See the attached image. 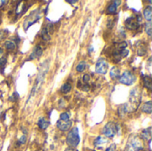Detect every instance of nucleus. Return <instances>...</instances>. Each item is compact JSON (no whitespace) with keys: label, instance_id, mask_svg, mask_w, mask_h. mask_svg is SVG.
Here are the masks:
<instances>
[{"label":"nucleus","instance_id":"1","mask_svg":"<svg viewBox=\"0 0 152 151\" xmlns=\"http://www.w3.org/2000/svg\"><path fill=\"white\" fill-rule=\"evenodd\" d=\"M129 51L127 49L126 42L123 41L117 44L115 49L111 52V58L114 62H119L122 58H125L128 55Z\"/></svg>","mask_w":152,"mask_h":151},{"label":"nucleus","instance_id":"2","mask_svg":"<svg viewBox=\"0 0 152 151\" xmlns=\"http://www.w3.org/2000/svg\"><path fill=\"white\" fill-rule=\"evenodd\" d=\"M80 142V137H79V133L78 129L77 127H74L71 129V131L68 133L66 142L68 146L71 149H75Z\"/></svg>","mask_w":152,"mask_h":151},{"label":"nucleus","instance_id":"3","mask_svg":"<svg viewBox=\"0 0 152 151\" xmlns=\"http://www.w3.org/2000/svg\"><path fill=\"white\" fill-rule=\"evenodd\" d=\"M142 149H143V145L141 139L136 136H133L129 139L126 144V151H140Z\"/></svg>","mask_w":152,"mask_h":151},{"label":"nucleus","instance_id":"4","mask_svg":"<svg viewBox=\"0 0 152 151\" xmlns=\"http://www.w3.org/2000/svg\"><path fill=\"white\" fill-rule=\"evenodd\" d=\"M130 101H131V110L135 109L141 101V91L140 88L136 87L133 89V91L130 93Z\"/></svg>","mask_w":152,"mask_h":151},{"label":"nucleus","instance_id":"5","mask_svg":"<svg viewBox=\"0 0 152 151\" xmlns=\"http://www.w3.org/2000/svg\"><path fill=\"white\" fill-rule=\"evenodd\" d=\"M118 125L114 122L108 123L102 129V133L108 138H113L118 133Z\"/></svg>","mask_w":152,"mask_h":151},{"label":"nucleus","instance_id":"6","mask_svg":"<svg viewBox=\"0 0 152 151\" xmlns=\"http://www.w3.org/2000/svg\"><path fill=\"white\" fill-rule=\"evenodd\" d=\"M136 80L135 76L131 71H125L122 76L119 77V82L126 85H133Z\"/></svg>","mask_w":152,"mask_h":151},{"label":"nucleus","instance_id":"7","mask_svg":"<svg viewBox=\"0 0 152 151\" xmlns=\"http://www.w3.org/2000/svg\"><path fill=\"white\" fill-rule=\"evenodd\" d=\"M109 69V63L108 61L103 59V58H100L96 64H95V71L96 73L99 74H106V72Z\"/></svg>","mask_w":152,"mask_h":151},{"label":"nucleus","instance_id":"8","mask_svg":"<svg viewBox=\"0 0 152 151\" xmlns=\"http://www.w3.org/2000/svg\"><path fill=\"white\" fill-rule=\"evenodd\" d=\"M125 23H126V27L130 30H135L139 27L138 19H136L134 16H131L128 19H126Z\"/></svg>","mask_w":152,"mask_h":151},{"label":"nucleus","instance_id":"9","mask_svg":"<svg viewBox=\"0 0 152 151\" xmlns=\"http://www.w3.org/2000/svg\"><path fill=\"white\" fill-rule=\"evenodd\" d=\"M71 121H61V120H59L57 122V127L62 131V132H67L70 127H71Z\"/></svg>","mask_w":152,"mask_h":151},{"label":"nucleus","instance_id":"10","mask_svg":"<svg viewBox=\"0 0 152 151\" xmlns=\"http://www.w3.org/2000/svg\"><path fill=\"white\" fill-rule=\"evenodd\" d=\"M107 142H108V140H107L105 137L98 136V137L94 140V147H96V148H98V149H102L103 146H104L105 144H107Z\"/></svg>","mask_w":152,"mask_h":151},{"label":"nucleus","instance_id":"11","mask_svg":"<svg viewBox=\"0 0 152 151\" xmlns=\"http://www.w3.org/2000/svg\"><path fill=\"white\" fill-rule=\"evenodd\" d=\"M120 4H121V1H113L111 3V4H110V6L107 9L108 13H110V14H115V13H117L118 7L119 6Z\"/></svg>","mask_w":152,"mask_h":151},{"label":"nucleus","instance_id":"12","mask_svg":"<svg viewBox=\"0 0 152 151\" xmlns=\"http://www.w3.org/2000/svg\"><path fill=\"white\" fill-rule=\"evenodd\" d=\"M42 53H43L42 48H41L39 45H37V46H35V48L33 49V52L31 53L30 59H32V60H34V59H38L39 57H41Z\"/></svg>","mask_w":152,"mask_h":151},{"label":"nucleus","instance_id":"13","mask_svg":"<svg viewBox=\"0 0 152 151\" xmlns=\"http://www.w3.org/2000/svg\"><path fill=\"white\" fill-rule=\"evenodd\" d=\"M49 125H50L49 121H48V120H46L45 118H44V117H40V118L38 119L37 125H38V127H39L40 129H42V130H45V129L49 126Z\"/></svg>","mask_w":152,"mask_h":151},{"label":"nucleus","instance_id":"14","mask_svg":"<svg viewBox=\"0 0 152 151\" xmlns=\"http://www.w3.org/2000/svg\"><path fill=\"white\" fill-rule=\"evenodd\" d=\"M143 15L148 22H151L152 20V8L151 6H147L143 10Z\"/></svg>","mask_w":152,"mask_h":151},{"label":"nucleus","instance_id":"15","mask_svg":"<svg viewBox=\"0 0 152 151\" xmlns=\"http://www.w3.org/2000/svg\"><path fill=\"white\" fill-rule=\"evenodd\" d=\"M142 111L147 114H151L152 111V103L151 101H147L142 106Z\"/></svg>","mask_w":152,"mask_h":151},{"label":"nucleus","instance_id":"16","mask_svg":"<svg viewBox=\"0 0 152 151\" xmlns=\"http://www.w3.org/2000/svg\"><path fill=\"white\" fill-rule=\"evenodd\" d=\"M110 77L111 78L115 79V78H118L120 77V69L117 67H113L110 71Z\"/></svg>","mask_w":152,"mask_h":151},{"label":"nucleus","instance_id":"17","mask_svg":"<svg viewBox=\"0 0 152 151\" xmlns=\"http://www.w3.org/2000/svg\"><path fill=\"white\" fill-rule=\"evenodd\" d=\"M143 84L144 86L148 89H151L152 87V79L151 76H144L143 77Z\"/></svg>","mask_w":152,"mask_h":151},{"label":"nucleus","instance_id":"18","mask_svg":"<svg viewBox=\"0 0 152 151\" xmlns=\"http://www.w3.org/2000/svg\"><path fill=\"white\" fill-rule=\"evenodd\" d=\"M72 89V85L69 84V83H65L61 87V93L66 94V93H69Z\"/></svg>","mask_w":152,"mask_h":151},{"label":"nucleus","instance_id":"19","mask_svg":"<svg viewBox=\"0 0 152 151\" xmlns=\"http://www.w3.org/2000/svg\"><path fill=\"white\" fill-rule=\"evenodd\" d=\"M4 46L6 47V49H7V50H9V51H12V50H14V49L16 48V43H15L13 40H8V41H6V42H5Z\"/></svg>","mask_w":152,"mask_h":151},{"label":"nucleus","instance_id":"20","mask_svg":"<svg viewBox=\"0 0 152 151\" xmlns=\"http://www.w3.org/2000/svg\"><path fill=\"white\" fill-rule=\"evenodd\" d=\"M86 66H87L86 62L85 61H80V62L77 65L76 70H77V72H83V71L86 69Z\"/></svg>","mask_w":152,"mask_h":151},{"label":"nucleus","instance_id":"21","mask_svg":"<svg viewBox=\"0 0 152 151\" xmlns=\"http://www.w3.org/2000/svg\"><path fill=\"white\" fill-rule=\"evenodd\" d=\"M151 128H148L147 130H144L142 133V137L143 140H151Z\"/></svg>","mask_w":152,"mask_h":151},{"label":"nucleus","instance_id":"22","mask_svg":"<svg viewBox=\"0 0 152 151\" xmlns=\"http://www.w3.org/2000/svg\"><path fill=\"white\" fill-rule=\"evenodd\" d=\"M41 36H42L43 40H45V41L50 40V36H49V35H48V30H47V28H45L42 29V31H41Z\"/></svg>","mask_w":152,"mask_h":151},{"label":"nucleus","instance_id":"23","mask_svg":"<svg viewBox=\"0 0 152 151\" xmlns=\"http://www.w3.org/2000/svg\"><path fill=\"white\" fill-rule=\"evenodd\" d=\"M60 120H61V121H70V119H69V115L67 112L61 113V116H60Z\"/></svg>","mask_w":152,"mask_h":151},{"label":"nucleus","instance_id":"24","mask_svg":"<svg viewBox=\"0 0 152 151\" xmlns=\"http://www.w3.org/2000/svg\"><path fill=\"white\" fill-rule=\"evenodd\" d=\"M145 30H146V33L149 35V36H151V22H148L147 24H146V26H145Z\"/></svg>","mask_w":152,"mask_h":151},{"label":"nucleus","instance_id":"25","mask_svg":"<svg viewBox=\"0 0 152 151\" xmlns=\"http://www.w3.org/2000/svg\"><path fill=\"white\" fill-rule=\"evenodd\" d=\"M90 81V75L88 74H86L83 76V82L84 84H88V82Z\"/></svg>","mask_w":152,"mask_h":151},{"label":"nucleus","instance_id":"26","mask_svg":"<svg viewBox=\"0 0 152 151\" xmlns=\"http://www.w3.org/2000/svg\"><path fill=\"white\" fill-rule=\"evenodd\" d=\"M6 64V58H1L0 59V68H4Z\"/></svg>","mask_w":152,"mask_h":151},{"label":"nucleus","instance_id":"27","mask_svg":"<svg viewBox=\"0 0 152 151\" xmlns=\"http://www.w3.org/2000/svg\"><path fill=\"white\" fill-rule=\"evenodd\" d=\"M25 142H26V136H22L20 139L18 140V144H19V145L24 144Z\"/></svg>","mask_w":152,"mask_h":151},{"label":"nucleus","instance_id":"28","mask_svg":"<svg viewBox=\"0 0 152 151\" xmlns=\"http://www.w3.org/2000/svg\"><path fill=\"white\" fill-rule=\"evenodd\" d=\"M115 149H116V146H115V144H112L110 147H109L107 150L105 151H114L115 150Z\"/></svg>","mask_w":152,"mask_h":151},{"label":"nucleus","instance_id":"29","mask_svg":"<svg viewBox=\"0 0 152 151\" xmlns=\"http://www.w3.org/2000/svg\"><path fill=\"white\" fill-rule=\"evenodd\" d=\"M6 3H7V1H5V0H0V7L4 6Z\"/></svg>","mask_w":152,"mask_h":151},{"label":"nucleus","instance_id":"30","mask_svg":"<svg viewBox=\"0 0 152 151\" xmlns=\"http://www.w3.org/2000/svg\"><path fill=\"white\" fill-rule=\"evenodd\" d=\"M65 151H77V150H74V149H71V148H69V149H67Z\"/></svg>","mask_w":152,"mask_h":151},{"label":"nucleus","instance_id":"31","mask_svg":"<svg viewBox=\"0 0 152 151\" xmlns=\"http://www.w3.org/2000/svg\"><path fill=\"white\" fill-rule=\"evenodd\" d=\"M68 3H69V4H75V3H77V1L76 0H74V1H67Z\"/></svg>","mask_w":152,"mask_h":151},{"label":"nucleus","instance_id":"32","mask_svg":"<svg viewBox=\"0 0 152 151\" xmlns=\"http://www.w3.org/2000/svg\"><path fill=\"white\" fill-rule=\"evenodd\" d=\"M2 54H3V49L0 48V55H2Z\"/></svg>","mask_w":152,"mask_h":151}]
</instances>
